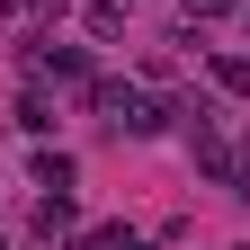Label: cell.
Segmentation results:
<instances>
[{
  "instance_id": "obj_1",
  "label": "cell",
  "mask_w": 250,
  "mask_h": 250,
  "mask_svg": "<svg viewBox=\"0 0 250 250\" xmlns=\"http://www.w3.org/2000/svg\"><path fill=\"white\" fill-rule=\"evenodd\" d=\"M89 107H99L116 134H134V143H143V134H161V116H170L143 81H116V72H99V81H89Z\"/></svg>"
},
{
  "instance_id": "obj_2",
  "label": "cell",
  "mask_w": 250,
  "mask_h": 250,
  "mask_svg": "<svg viewBox=\"0 0 250 250\" xmlns=\"http://www.w3.org/2000/svg\"><path fill=\"white\" fill-rule=\"evenodd\" d=\"M27 81H62V89H89L99 72H89L81 45H27Z\"/></svg>"
},
{
  "instance_id": "obj_3",
  "label": "cell",
  "mask_w": 250,
  "mask_h": 250,
  "mask_svg": "<svg viewBox=\"0 0 250 250\" xmlns=\"http://www.w3.org/2000/svg\"><path fill=\"white\" fill-rule=\"evenodd\" d=\"M36 232H72V188H45L36 197Z\"/></svg>"
},
{
  "instance_id": "obj_4",
  "label": "cell",
  "mask_w": 250,
  "mask_h": 250,
  "mask_svg": "<svg viewBox=\"0 0 250 250\" xmlns=\"http://www.w3.org/2000/svg\"><path fill=\"white\" fill-rule=\"evenodd\" d=\"M206 72H214V89H232V99H250V54H214Z\"/></svg>"
},
{
  "instance_id": "obj_5",
  "label": "cell",
  "mask_w": 250,
  "mask_h": 250,
  "mask_svg": "<svg viewBox=\"0 0 250 250\" xmlns=\"http://www.w3.org/2000/svg\"><path fill=\"white\" fill-rule=\"evenodd\" d=\"M125 9L134 0H89V36H125Z\"/></svg>"
},
{
  "instance_id": "obj_6",
  "label": "cell",
  "mask_w": 250,
  "mask_h": 250,
  "mask_svg": "<svg viewBox=\"0 0 250 250\" xmlns=\"http://www.w3.org/2000/svg\"><path fill=\"white\" fill-rule=\"evenodd\" d=\"M81 170H72V152H36V188H72Z\"/></svg>"
},
{
  "instance_id": "obj_7",
  "label": "cell",
  "mask_w": 250,
  "mask_h": 250,
  "mask_svg": "<svg viewBox=\"0 0 250 250\" xmlns=\"http://www.w3.org/2000/svg\"><path fill=\"white\" fill-rule=\"evenodd\" d=\"M18 125H27V134H54V107H45V89H27V99H18Z\"/></svg>"
},
{
  "instance_id": "obj_8",
  "label": "cell",
  "mask_w": 250,
  "mask_h": 250,
  "mask_svg": "<svg viewBox=\"0 0 250 250\" xmlns=\"http://www.w3.org/2000/svg\"><path fill=\"white\" fill-rule=\"evenodd\" d=\"M72 250H125V232H116V224H99V232H81Z\"/></svg>"
},
{
  "instance_id": "obj_9",
  "label": "cell",
  "mask_w": 250,
  "mask_h": 250,
  "mask_svg": "<svg viewBox=\"0 0 250 250\" xmlns=\"http://www.w3.org/2000/svg\"><path fill=\"white\" fill-rule=\"evenodd\" d=\"M179 9H188V18H232L241 0H179Z\"/></svg>"
},
{
  "instance_id": "obj_10",
  "label": "cell",
  "mask_w": 250,
  "mask_h": 250,
  "mask_svg": "<svg viewBox=\"0 0 250 250\" xmlns=\"http://www.w3.org/2000/svg\"><path fill=\"white\" fill-rule=\"evenodd\" d=\"M241 197H250V152H241Z\"/></svg>"
},
{
  "instance_id": "obj_11",
  "label": "cell",
  "mask_w": 250,
  "mask_h": 250,
  "mask_svg": "<svg viewBox=\"0 0 250 250\" xmlns=\"http://www.w3.org/2000/svg\"><path fill=\"white\" fill-rule=\"evenodd\" d=\"M9 9H27V0H0V18H9Z\"/></svg>"
},
{
  "instance_id": "obj_12",
  "label": "cell",
  "mask_w": 250,
  "mask_h": 250,
  "mask_svg": "<svg viewBox=\"0 0 250 250\" xmlns=\"http://www.w3.org/2000/svg\"><path fill=\"white\" fill-rule=\"evenodd\" d=\"M125 250H152V241H125Z\"/></svg>"
}]
</instances>
